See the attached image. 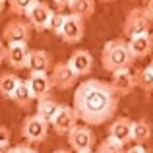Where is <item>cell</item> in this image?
Segmentation results:
<instances>
[{"label":"cell","instance_id":"1","mask_svg":"<svg viewBox=\"0 0 153 153\" xmlns=\"http://www.w3.org/2000/svg\"><path fill=\"white\" fill-rule=\"evenodd\" d=\"M72 108L85 126H101L114 118L118 111V95L112 91L108 82L83 79L74 91Z\"/></svg>","mask_w":153,"mask_h":153},{"label":"cell","instance_id":"2","mask_svg":"<svg viewBox=\"0 0 153 153\" xmlns=\"http://www.w3.org/2000/svg\"><path fill=\"white\" fill-rule=\"evenodd\" d=\"M101 64H103V70L108 72L111 76L116 74V72L132 70L134 58H132L130 49H128V41H124V39L107 41L101 51Z\"/></svg>","mask_w":153,"mask_h":153},{"label":"cell","instance_id":"3","mask_svg":"<svg viewBox=\"0 0 153 153\" xmlns=\"http://www.w3.org/2000/svg\"><path fill=\"white\" fill-rule=\"evenodd\" d=\"M149 29H151V19L146 14L143 6L142 8H132L126 14L124 23H122L124 37L134 39V37H142V35H149Z\"/></svg>","mask_w":153,"mask_h":153},{"label":"cell","instance_id":"4","mask_svg":"<svg viewBox=\"0 0 153 153\" xmlns=\"http://www.w3.org/2000/svg\"><path fill=\"white\" fill-rule=\"evenodd\" d=\"M33 35V27L23 18H14L4 25L2 43L4 45H27Z\"/></svg>","mask_w":153,"mask_h":153},{"label":"cell","instance_id":"5","mask_svg":"<svg viewBox=\"0 0 153 153\" xmlns=\"http://www.w3.org/2000/svg\"><path fill=\"white\" fill-rule=\"evenodd\" d=\"M49 128H51L49 124L43 122L37 114H29V116L23 118L19 132H22V138L25 140V142H29V143H41V142H45L47 136H49Z\"/></svg>","mask_w":153,"mask_h":153},{"label":"cell","instance_id":"6","mask_svg":"<svg viewBox=\"0 0 153 153\" xmlns=\"http://www.w3.org/2000/svg\"><path fill=\"white\" fill-rule=\"evenodd\" d=\"M49 78L52 83V89H58V91H68L79 82L78 74L68 66V62H56L52 66Z\"/></svg>","mask_w":153,"mask_h":153},{"label":"cell","instance_id":"7","mask_svg":"<svg viewBox=\"0 0 153 153\" xmlns=\"http://www.w3.org/2000/svg\"><path fill=\"white\" fill-rule=\"evenodd\" d=\"M52 16H54V10H52L49 4L43 2V0H37V2L27 10L25 19L35 31H45V29H49Z\"/></svg>","mask_w":153,"mask_h":153},{"label":"cell","instance_id":"8","mask_svg":"<svg viewBox=\"0 0 153 153\" xmlns=\"http://www.w3.org/2000/svg\"><path fill=\"white\" fill-rule=\"evenodd\" d=\"M66 138H68V143H70L72 151H76V153L91 151L95 147V142H97L93 130L89 126H85V124H78Z\"/></svg>","mask_w":153,"mask_h":153},{"label":"cell","instance_id":"9","mask_svg":"<svg viewBox=\"0 0 153 153\" xmlns=\"http://www.w3.org/2000/svg\"><path fill=\"white\" fill-rule=\"evenodd\" d=\"M78 122L79 120H78V116H76L74 108H72L70 105H62L60 111L56 112L54 120L51 122V128L54 130L56 136H68L76 126H78Z\"/></svg>","mask_w":153,"mask_h":153},{"label":"cell","instance_id":"10","mask_svg":"<svg viewBox=\"0 0 153 153\" xmlns=\"http://www.w3.org/2000/svg\"><path fill=\"white\" fill-rule=\"evenodd\" d=\"M83 35H85V22L79 19V18H76V16L68 14L66 22H64V27H62V31H60L58 37L62 39L66 45H78V43L83 39Z\"/></svg>","mask_w":153,"mask_h":153},{"label":"cell","instance_id":"11","mask_svg":"<svg viewBox=\"0 0 153 153\" xmlns=\"http://www.w3.org/2000/svg\"><path fill=\"white\" fill-rule=\"evenodd\" d=\"M132 126H134V120H130L128 116H118L108 126V138L120 146H126L132 142Z\"/></svg>","mask_w":153,"mask_h":153},{"label":"cell","instance_id":"12","mask_svg":"<svg viewBox=\"0 0 153 153\" xmlns=\"http://www.w3.org/2000/svg\"><path fill=\"white\" fill-rule=\"evenodd\" d=\"M66 62H68V66L78 74V78L89 76L91 70H93V56H91V52L85 51V49H76Z\"/></svg>","mask_w":153,"mask_h":153},{"label":"cell","instance_id":"13","mask_svg":"<svg viewBox=\"0 0 153 153\" xmlns=\"http://www.w3.org/2000/svg\"><path fill=\"white\" fill-rule=\"evenodd\" d=\"M31 49L27 45H6V60L4 62L12 68V70H25L27 60H29Z\"/></svg>","mask_w":153,"mask_h":153},{"label":"cell","instance_id":"14","mask_svg":"<svg viewBox=\"0 0 153 153\" xmlns=\"http://www.w3.org/2000/svg\"><path fill=\"white\" fill-rule=\"evenodd\" d=\"M52 66V56L43 49H35L29 52V60H27V70L29 74H51Z\"/></svg>","mask_w":153,"mask_h":153},{"label":"cell","instance_id":"15","mask_svg":"<svg viewBox=\"0 0 153 153\" xmlns=\"http://www.w3.org/2000/svg\"><path fill=\"white\" fill-rule=\"evenodd\" d=\"M108 85H111L112 91L118 95V99H120V97H126V95H130L132 91L136 89L134 72H132V70H124V72H116V74H112V78H111V82H108Z\"/></svg>","mask_w":153,"mask_h":153},{"label":"cell","instance_id":"16","mask_svg":"<svg viewBox=\"0 0 153 153\" xmlns=\"http://www.w3.org/2000/svg\"><path fill=\"white\" fill-rule=\"evenodd\" d=\"M25 82H27V87H29V91H31L35 101L51 97L52 83H51L49 74H29V78H27Z\"/></svg>","mask_w":153,"mask_h":153},{"label":"cell","instance_id":"17","mask_svg":"<svg viewBox=\"0 0 153 153\" xmlns=\"http://www.w3.org/2000/svg\"><path fill=\"white\" fill-rule=\"evenodd\" d=\"M128 49H130V54L134 60H142L147 58L153 51V41L151 35H142V37H134L128 39Z\"/></svg>","mask_w":153,"mask_h":153},{"label":"cell","instance_id":"18","mask_svg":"<svg viewBox=\"0 0 153 153\" xmlns=\"http://www.w3.org/2000/svg\"><path fill=\"white\" fill-rule=\"evenodd\" d=\"M60 107H62V105L56 101V99L45 97V99H41V101H37V112H35V114H37L43 122H47L51 126V122L54 120V116H56V112L60 111Z\"/></svg>","mask_w":153,"mask_h":153},{"label":"cell","instance_id":"19","mask_svg":"<svg viewBox=\"0 0 153 153\" xmlns=\"http://www.w3.org/2000/svg\"><path fill=\"white\" fill-rule=\"evenodd\" d=\"M153 136V128H151V122L146 118H140V120H134V126H132V142L134 146H143L151 140Z\"/></svg>","mask_w":153,"mask_h":153},{"label":"cell","instance_id":"20","mask_svg":"<svg viewBox=\"0 0 153 153\" xmlns=\"http://www.w3.org/2000/svg\"><path fill=\"white\" fill-rule=\"evenodd\" d=\"M68 10H70V16H76V18L85 22L87 18H91V16L95 14V10H97V0H72Z\"/></svg>","mask_w":153,"mask_h":153},{"label":"cell","instance_id":"21","mask_svg":"<svg viewBox=\"0 0 153 153\" xmlns=\"http://www.w3.org/2000/svg\"><path fill=\"white\" fill-rule=\"evenodd\" d=\"M19 82H22V79H19L14 72H4V74H0V97L12 99V95L18 89Z\"/></svg>","mask_w":153,"mask_h":153},{"label":"cell","instance_id":"22","mask_svg":"<svg viewBox=\"0 0 153 153\" xmlns=\"http://www.w3.org/2000/svg\"><path fill=\"white\" fill-rule=\"evenodd\" d=\"M12 101L18 105L19 108H23V111H27V108L31 107V103L35 101L33 95H31V91H29V87H27V82H25V79H22V82H19L18 89H16L14 95H12Z\"/></svg>","mask_w":153,"mask_h":153},{"label":"cell","instance_id":"23","mask_svg":"<svg viewBox=\"0 0 153 153\" xmlns=\"http://www.w3.org/2000/svg\"><path fill=\"white\" fill-rule=\"evenodd\" d=\"M134 79H136V87H140L142 91H146V93L153 91V74L149 72V68H140V70H136Z\"/></svg>","mask_w":153,"mask_h":153},{"label":"cell","instance_id":"24","mask_svg":"<svg viewBox=\"0 0 153 153\" xmlns=\"http://www.w3.org/2000/svg\"><path fill=\"white\" fill-rule=\"evenodd\" d=\"M6 2H8V8H10L12 14L22 18V16L27 14V10H29L37 0H6Z\"/></svg>","mask_w":153,"mask_h":153},{"label":"cell","instance_id":"25","mask_svg":"<svg viewBox=\"0 0 153 153\" xmlns=\"http://www.w3.org/2000/svg\"><path fill=\"white\" fill-rule=\"evenodd\" d=\"M95 153H126V149H124V146L116 143L114 140L105 138L103 142L97 143V149H95Z\"/></svg>","mask_w":153,"mask_h":153},{"label":"cell","instance_id":"26","mask_svg":"<svg viewBox=\"0 0 153 153\" xmlns=\"http://www.w3.org/2000/svg\"><path fill=\"white\" fill-rule=\"evenodd\" d=\"M66 18H68V14H64V12H56V10H54V16H52V19H51L49 29H51L54 35H60V31H62V27H64V22H66Z\"/></svg>","mask_w":153,"mask_h":153},{"label":"cell","instance_id":"27","mask_svg":"<svg viewBox=\"0 0 153 153\" xmlns=\"http://www.w3.org/2000/svg\"><path fill=\"white\" fill-rule=\"evenodd\" d=\"M10 142H12V132L8 126L0 124V147H10Z\"/></svg>","mask_w":153,"mask_h":153},{"label":"cell","instance_id":"28","mask_svg":"<svg viewBox=\"0 0 153 153\" xmlns=\"http://www.w3.org/2000/svg\"><path fill=\"white\" fill-rule=\"evenodd\" d=\"M8 153H39V151L35 149L33 146H29V143H19V146L10 147V151H8Z\"/></svg>","mask_w":153,"mask_h":153},{"label":"cell","instance_id":"29","mask_svg":"<svg viewBox=\"0 0 153 153\" xmlns=\"http://www.w3.org/2000/svg\"><path fill=\"white\" fill-rule=\"evenodd\" d=\"M52 2H54V6H56V12H62V10H66V8L70 6L72 0H52Z\"/></svg>","mask_w":153,"mask_h":153},{"label":"cell","instance_id":"30","mask_svg":"<svg viewBox=\"0 0 153 153\" xmlns=\"http://www.w3.org/2000/svg\"><path fill=\"white\" fill-rule=\"evenodd\" d=\"M126 153H151V151H147L143 146H132L130 149H126Z\"/></svg>","mask_w":153,"mask_h":153},{"label":"cell","instance_id":"31","mask_svg":"<svg viewBox=\"0 0 153 153\" xmlns=\"http://www.w3.org/2000/svg\"><path fill=\"white\" fill-rule=\"evenodd\" d=\"M143 10H146V14L149 16V19L153 22V0H147L146 6H143Z\"/></svg>","mask_w":153,"mask_h":153},{"label":"cell","instance_id":"32","mask_svg":"<svg viewBox=\"0 0 153 153\" xmlns=\"http://www.w3.org/2000/svg\"><path fill=\"white\" fill-rule=\"evenodd\" d=\"M6 60V45L2 43V39H0V64Z\"/></svg>","mask_w":153,"mask_h":153},{"label":"cell","instance_id":"33","mask_svg":"<svg viewBox=\"0 0 153 153\" xmlns=\"http://www.w3.org/2000/svg\"><path fill=\"white\" fill-rule=\"evenodd\" d=\"M6 6H8V2H6V0H0V16H2V12L6 10Z\"/></svg>","mask_w":153,"mask_h":153},{"label":"cell","instance_id":"34","mask_svg":"<svg viewBox=\"0 0 153 153\" xmlns=\"http://www.w3.org/2000/svg\"><path fill=\"white\" fill-rule=\"evenodd\" d=\"M52 153H72L70 149H56V151H52Z\"/></svg>","mask_w":153,"mask_h":153},{"label":"cell","instance_id":"35","mask_svg":"<svg viewBox=\"0 0 153 153\" xmlns=\"http://www.w3.org/2000/svg\"><path fill=\"white\" fill-rule=\"evenodd\" d=\"M97 2H103V4H112V2H116V0H97Z\"/></svg>","mask_w":153,"mask_h":153},{"label":"cell","instance_id":"36","mask_svg":"<svg viewBox=\"0 0 153 153\" xmlns=\"http://www.w3.org/2000/svg\"><path fill=\"white\" fill-rule=\"evenodd\" d=\"M10 151V147H0V153H8Z\"/></svg>","mask_w":153,"mask_h":153},{"label":"cell","instance_id":"37","mask_svg":"<svg viewBox=\"0 0 153 153\" xmlns=\"http://www.w3.org/2000/svg\"><path fill=\"white\" fill-rule=\"evenodd\" d=\"M147 68H149V72L153 74V58H151V62H149V66H147Z\"/></svg>","mask_w":153,"mask_h":153},{"label":"cell","instance_id":"38","mask_svg":"<svg viewBox=\"0 0 153 153\" xmlns=\"http://www.w3.org/2000/svg\"><path fill=\"white\" fill-rule=\"evenodd\" d=\"M83 153H95V151H93V149H91V151H83Z\"/></svg>","mask_w":153,"mask_h":153},{"label":"cell","instance_id":"39","mask_svg":"<svg viewBox=\"0 0 153 153\" xmlns=\"http://www.w3.org/2000/svg\"><path fill=\"white\" fill-rule=\"evenodd\" d=\"M149 35H151V41H153V29H151V33H149Z\"/></svg>","mask_w":153,"mask_h":153}]
</instances>
